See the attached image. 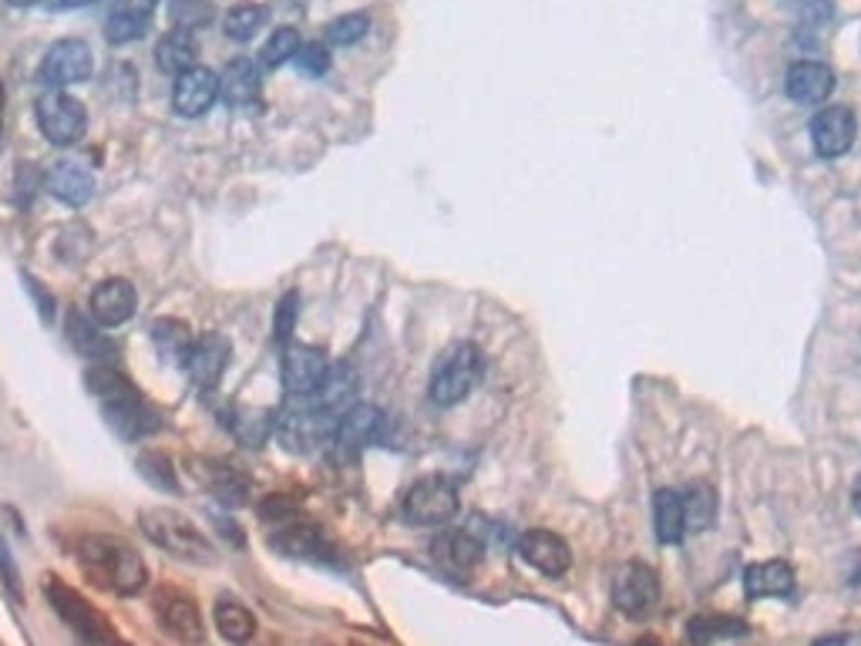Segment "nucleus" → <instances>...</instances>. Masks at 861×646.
Here are the masks:
<instances>
[{
  "label": "nucleus",
  "instance_id": "nucleus-16",
  "mask_svg": "<svg viewBox=\"0 0 861 646\" xmlns=\"http://www.w3.org/2000/svg\"><path fill=\"white\" fill-rule=\"evenodd\" d=\"M858 118L845 105H828L811 118V145L821 159H838L854 145Z\"/></svg>",
  "mask_w": 861,
  "mask_h": 646
},
{
  "label": "nucleus",
  "instance_id": "nucleus-31",
  "mask_svg": "<svg viewBox=\"0 0 861 646\" xmlns=\"http://www.w3.org/2000/svg\"><path fill=\"white\" fill-rule=\"evenodd\" d=\"M226 425L236 434L239 445L263 448L269 431H273V425H277V418H273L269 411H259V407H236L232 415H226Z\"/></svg>",
  "mask_w": 861,
  "mask_h": 646
},
{
  "label": "nucleus",
  "instance_id": "nucleus-27",
  "mask_svg": "<svg viewBox=\"0 0 861 646\" xmlns=\"http://www.w3.org/2000/svg\"><path fill=\"white\" fill-rule=\"evenodd\" d=\"M152 17H155L152 0H125V4H115L109 11V21H105V41L109 45L139 41L142 34L149 30Z\"/></svg>",
  "mask_w": 861,
  "mask_h": 646
},
{
  "label": "nucleus",
  "instance_id": "nucleus-51",
  "mask_svg": "<svg viewBox=\"0 0 861 646\" xmlns=\"http://www.w3.org/2000/svg\"><path fill=\"white\" fill-rule=\"evenodd\" d=\"M4 101H8V91H4V81H0V115H4Z\"/></svg>",
  "mask_w": 861,
  "mask_h": 646
},
{
  "label": "nucleus",
  "instance_id": "nucleus-17",
  "mask_svg": "<svg viewBox=\"0 0 861 646\" xmlns=\"http://www.w3.org/2000/svg\"><path fill=\"white\" fill-rule=\"evenodd\" d=\"M189 465V474L205 489L213 492L223 505L236 508V505H246L250 498V479L236 465L229 461H216V458H192L186 461Z\"/></svg>",
  "mask_w": 861,
  "mask_h": 646
},
{
  "label": "nucleus",
  "instance_id": "nucleus-12",
  "mask_svg": "<svg viewBox=\"0 0 861 646\" xmlns=\"http://www.w3.org/2000/svg\"><path fill=\"white\" fill-rule=\"evenodd\" d=\"M94 72V54L85 41L78 38H64L54 41L38 67V81L48 85L51 91H61L67 85H81Z\"/></svg>",
  "mask_w": 861,
  "mask_h": 646
},
{
  "label": "nucleus",
  "instance_id": "nucleus-4",
  "mask_svg": "<svg viewBox=\"0 0 861 646\" xmlns=\"http://www.w3.org/2000/svg\"><path fill=\"white\" fill-rule=\"evenodd\" d=\"M45 599L61 617V623L75 633L78 646H125L118 630L105 620V613H101L91 599H85L78 590L58 580V575H48L45 580Z\"/></svg>",
  "mask_w": 861,
  "mask_h": 646
},
{
  "label": "nucleus",
  "instance_id": "nucleus-41",
  "mask_svg": "<svg viewBox=\"0 0 861 646\" xmlns=\"http://www.w3.org/2000/svg\"><path fill=\"white\" fill-rule=\"evenodd\" d=\"M370 27V17L367 14H343L337 21L327 24V41L337 45V48H347V45H357Z\"/></svg>",
  "mask_w": 861,
  "mask_h": 646
},
{
  "label": "nucleus",
  "instance_id": "nucleus-10",
  "mask_svg": "<svg viewBox=\"0 0 861 646\" xmlns=\"http://www.w3.org/2000/svg\"><path fill=\"white\" fill-rule=\"evenodd\" d=\"M269 546L277 549L280 556H287V559L340 569V553L333 549V542L324 535V529L314 525V522H300V519L283 522L277 532L269 535Z\"/></svg>",
  "mask_w": 861,
  "mask_h": 646
},
{
  "label": "nucleus",
  "instance_id": "nucleus-49",
  "mask_svg": "<svg viewBox=\"0 0 861 646\" xmlns=\"http://www.w3.org/2000/svg\"><path fill=\"white\" fill-rule=\"evenodd\" d=\"M851 502H854V512L861 516V474H858V482H854V495H851Z\"/></svg>",
  "mask_w": 861,
  "mask_h": 646
},
{
  "label": "nucleus",
  "instance_id": "nucleus-24",
  "mask_svg": "<svg viewBox=\"0 0 861 646\" xmlns=\"http://www.w3.org/2000/svg\"><path fill=\"white\" fill-rule=\"evenodd\" d=\"M159 623L165 626L168 636H176L179 643H189V646L205 643V626L199 617V606L176 590H168L159 599Z\"/></svg>",
  "mask_w": 861,
  "mask_h": 646
},
{
  "label": "nucleus",
  "instance_id": "nucleus-32",
  "mask_svg": "<svg viewBox=\"0 0 861 646\" xmlns=\"http://www.w3.org/2000/svg\"><path fill=\"white\" fill-rule=\"evenodd\" d=\"M152 340H155V347H159V354L165 357V360H172V364H186L189 360V354H192V330L182 324V320H176V317H162V320H155L152 324Z\"/></svg>",
  "mask_w": 861,
  "mask_h": 646
},
{
  "label": "nucleus",
  "instance_id": "nucleus-1",
  "mask_svg": "<svg viewBox=\"0 0 861 646\" xmlns=\"http://www.w3.org/2000/svg\"><path fill=\"white\" fill-rule=\"evenodd\" d=\"M88 391L101 401V415L122 441H142L162 431V415L152 401L135 388L112 364H94L85 378Z\"/></svg>",
  "mask_w": 861,
  "mask_h": 646
},
{
  "label": "nucleus",
  "instance_id": "nucleus-26",
  "mask_svg": "<svg viewBox=\"0 0 861 646\" xmlns=\"http://www.w3.org/2000/svg\"><path fill=\"white\" fill-rule=\"evenodd\" d=\"M744 590L750 599H790L798 590V575L784 559L754 562L744 572Z\"/></svg>",
  "mask_w": 861,
  "mask_h": 646
},
{
  "label": "nucleus",
  "instance_id": "nucleus-19",
  "mask_svg": "<svg viewBox=\"0 0 861 646\" xmlns=\"http://www.w3.org/2000/svg\"><path fill=\"white\" fill-rule=\"evenodd\" d=\"M135 307H139V293L122 277H109L91 290V320L101 330L128 324L135 317Z\"/></svg>",
  "mask_w": 861,
  "mask_h": 646
},
{
  "label": "nucleus",
  "instance_id": "nucleus-15",
  "mask_svg": "<svg viewBox=\"0 0 861 646\" xmlns=\"http://www.w3.org/2000/svg\"><path fill=\"white\" fill-rule=\"evenodd\" d=\"M229 357H232V344L229 337L219 333V330H205L202 337H195L192 344V354L186 360V370L189 378L199 391H213L219 384V378L229 367Z\"/></svg>",
  "mask_w": 861,
  "mask_h": 646
},
{
  "label": "nucleus",
  "instance_id": "nucleus-47",
  "mask_svg": "<svg viewBox=\"0 0 861 646\" xmlns=\"http://www.w3.org/2000/svg\"><path fill=\"white\" fill-rule=\"evenodd\" d=\"M210 519H213V525H216V529H219V532H223L229 542H232V546H243V532L236 529V522H232L226 512H210Z\"/></svg>",
  "mask_w": 861,
  "mask_h": 646
},
{
  "label": "nucleus",
  "instance_id": "nucleus-9",
  "mask_svg": "<svg viewBox=\"0 0 861 646\" xmlns=\"http://www.w3.org/2000/svg\"><path fill=\"white\" fill-rule=\"evenodd\" d=\"M401 512L410 525H444L458 512V492L441 474H428L407 489Z\"/></svg>",
  "mask_w": 861,
  "mask_h": 646
},
{
  "label": "nucleus",
  "instance_id": "nucleus-30",
  "mask_svg": "<svg viewBox=\"0 0 861 646\" xmlns=\"http://www.w3.org/2000/svg\"><path fill=\"white\" fill-rule=\"evenodd\" d=\"M653 529H657V539L663 546H676L686 532V522H683V502L676 492L663 489L653 495Z\"/></svg>",
  "mask_w": 861,
  "mask_h": 646
},
{
  "label": "nucleus",
  "instance_id": "nucleus-3",
  "mask_svg": "<svg viewBox=\"0 0 861 646\" xmlns=\"http://www.w3.org/2000/svg\"><path fill=\"white\" fill-rule=\"evenodd\" d=\"M139 529L152 546H159L162 553L176 556L189 566H210L216 559L213 539L195 522H189L179 512H168V508H145L139 516Z\"/></svg>",
  "mask_w": 861,
  "mask_h": 646
},
{
  "label": "nucleus",
  "instance_id": "nucleus-28",
  "mask_svg": "<svg viewBox=\"0 0 861 646\" xmlns=\"http://www.w3.org/2000/svg\"><path fill=\"white\" fill-rule=\"evenodd\" d=\"M67 340H72L81 357H91L98 364H109L118 357L115 340H109V333L81 311H67Z\"/></svg>",
  "mask_w": 861,
  "mask_h": 646
},
{
  "label": "nucleus",
  "instance_id": "nucleus-50",
  "mask_svg": "<svg viewBox=\"0 0 861 646\" xmlns=\"http://www.w3.org/2000/svg\"><path fill=\"white\" fill-rule=\"evenodd\" d=\"M636 646H663V643H660L657 636H643V639H640Z\"/></svg>",
  "mask_w": 861,
  "mask_h": 646
},
{
  "label": "nucleus",
  "instance_id": "nucleus-7",
  "mask_svg": "<svg viewBox=\"0 0 861 646\" xmlns=\"http://www.w3.org/2000/svg\"><path fill=\"white\" fill-rule=\"evenodd\" d=\"M660 575L646 562H626L612 575V606L630 620H643L660 606Z\"/></svg>",
  "mask_w": 861,
  "mask_h": 646
},
{
  "label": "nucleus",
  "instance_id": "nucleus-43",
  "mask_svg": "<svg viewBox=\"0 0 861 646\" xmlns=\"http://www.w3.org/2000/svg\"><path fill=\"white\" fill-rule=\"evenodd\" d=\"M296 67L309 78H320L330 72V51L320 45V41H309V45H300L296 51Z\"/></svg>",
  "mask_w": 861,
  "mask_h": 646
},
{
  "label": "nucleus",
  "instance_id": "nucleus-22",
  "mask_svg": "<svg viewBox=\"0 0 861 646\" xmlns=\"http://www.w3.org/2000/svg\"><path fill=\"white\" fill-rule=\"evenodd\" d=\"M519 556L542 575H553V580H559V575L569 572L572 566V553L566 546V539L556 535V532H548V529H532L519 539Z\"/></svg>",
  "mask_w": 861,
  "mask_h": 646
},
{
  "label": "nucleus",
  "instance_id": "nucleus-37",
  "mask_svg": "<svg viewBox=\"0 0 861 646\" xmlns=\"http://www.w3.org/2000/svg\"><path fill=\"white\" fill-rule=\"evenodd\" d=\"M266 21H269V8L266 4H236L223 17V30H226V38H232V41H250V38H256Z\"/></svg>",
  "mask_w": 861,
  "mask_h": 646
},
{
  "label": "nucleus",
  "instance_id": "nucleus-38",
  "mask_svg": "<svg viewBox=\"0 0 861 646\" xmlns=\"http://www.w3.org/2000/svg\"><path fill=\"white\" fill-rule=\"evenodd\" d=\"M296 51H300V34H296V27H277L269 34V41L263 45V54H259V61H263V67H280V64H287L290 58H296Z\"/></svg>",
  "mask_w": 861,
  "mask_h": 646
},
{
  "label": "nucleus",
  "instance_id": "nucleus-33",
  "mask_svg": "<svg viewBox=\"0 0 861 646\" xmlns=\"http://www.w3.org/2000/svg\"><path fill=\"white\" fill-rule=\"evenodd\" d=\"M683 502V522L686 532H704L717 522V492L707 482H694L686 489V495H680Z\"/></svg>",
  "mask_w": 861,
  "mask_h": 646
},
{
  "label": "nucleus",
  "instance_id": "nucleus-20",
  "mask_svg": "<svg viewBox=\"0 0 861 646\" xmlns=\"http://www.w3.org/2000/svg\"><path fill=\"white\" fill-rule=\"evenodd\" d=\"M219 98V75L213 67H189L186 75L176 78V88H172V109H176L182 118H199L213 109V101Z\"/></svg>",
  "mask_w": 861,
  "mask_h": 646
},
{
  "label": "nucleus",
  "instance_id": "nucleus-48",
  "mask_svg": "<svg viewBox=\"0 0 861 646\" xmlns=\"http://www.w3.org/2000/svg\"><path fill=\"white\" fill-rule=\"evenodd\" d=\"M811 646H858V639L854 636H845V633H832V636L814 639Z\"/></svg>",
  "mask_w": 861,
  "mask_h": 646
},
{
  "label": "nucleus",
  "instance_id": "nucleus-46",
  "mask_svg": "<svg viewBox=\"0 0 861 646\" xmlns=\"http://www.w3.org/2000/svg\"><path fill=\"white\" fill-rule=\"evenodd\" d=\"M0 583H4V590H8L14 599H21V569H17V562H14V553H11V546H8L4 532H0Z\"/></svg>",
  "mask_w": 861,
  "mask_h": 646
},
{
  "label": "nucleus",
  "instance_id": "nucleus-39",
  "mask_svg": "<svg viewBox=\"0 0 861 646\" xmlns=\"http://www.w3.org/2000/svg\"><path fill=\"white\" fill-rule=\"evenodd\" d=\"M168 21L176 30H195V27H205L216 21V8L213 4H199V0H176V4L168 8Z\"/></svg>",
  "mask_w": 861,
  "mask_h": 646
},
{
  "label": "nucleus",
  "instance_id": "nucleus-13",
  "mask_svg": "<svg viewBox=\"0 0 861 646\" xmlns=\"http://www.w3.org/2000/svg\"><path fill=\"white\" fill-rule=\"evenodd\" d=\"M431 559L444 575L465 583L474 575L481 559H485V549H481V542L474 535H468L461 529H444L431 539Z\"/></svg>",
  "mask_w": 861,
  "mask_h": 646
},
{
  "label": "nucleus",
  "instance_id": "nucleus-25",
  "mask_svg": "<svg viewBox=\"0 0 861 646\" xmlns=\"http://www.w3.org/2000/svg\"><path fill=\"white\" fill-rule=\"evenodd\" d=\"M784 88H787V98L801 101V105H821V101H828L835 91V72L821 61H798L787 67Z\"/></svg>",
  "mask_w": 861,
  "mask_h": 646
},
{
  "label": "nucleus",
  "instance_id": "nucleus-2",
  "mask_svg": "<svg viewBox=\"0 0 861 646\" xmlns=\"http://www.w3.org/2000/svg\"><path fill=\"white\" fill-rule=\"evenodd\" d=\"M78 559L98 586H105L118 596H135L149 583V569L142 556L118 535H85L78 542Z\"/></svg>",
  "mask_w": 861,
  "mask_h": 646
},
{
  "label": "nucleus",
  "instance_id": "nucleus-14",
  "mask_svg": "<svg viewBox=\"0 0 861 646\" xmlns=\"http://www.w3.org/2000/svg\"><path fill=\"white\" fill-rule=\"evenodd\" d=\"M330 360L320 347L309 344H290L283 347V360H280V373H283V388L290 391V397H309L327 378Z\"/></svg>",
  "mask_w": 861,
  "mask_h": 646
},
{
  "label": "nucleus",
  "instance_id": "nucleus-29",
  "mask_svg": "<svg viewBox=\"0 0 861 646\" xmlns=\"http://www.w3.org/2000/svg\"><path fill=\"white\" fill-rule=\"evenodd\" d=\"M199 61V41L195 34L189 30H176L172 27L168 34H162V41L155 45V64L162 67L165 75H186L189 67H195Z\"/></svg>",
  "mask_w": 861,
  "mask_h": 646
},
{
  "label": "nucleus",
  "instance_id": "nucleus-5",
  "mask_svg": "<svg viewBox=\"0 0 861 646\" xmlns=\"http://www.w3.org/2000/svg\"><path fill=\"white\" fill-rule=\"evenodd\" d=\"M273 431H277V441L290 455H314L333 438L337 421L314 397H293L277 415Z\"/></svg>",
  "mask_w": 861,
  "mask_h": 646
},
{
  "label": "nucleus",
  "instance_id": "nucleus-8",
  "mask_svg": "<svg viewBox=\"0 0 861 646\" xmlns=\"http://www.w3.org/2000/svg\"><path fill=\"white\" fill-rule=\"evenodd\" d=\"M384 428H388V415L381 411V407L357 404L354 411L337 425V431L330 438V455H333V461H340V465L357 461L370 445L384 441Z\"/></svg>",
  "mask_w": 861,
  "mask_h": 646
},
{
  "label": "nucleus",
  "instance_id": "nucleus-11",
  "mask_svg": "<svg viewBox=\"0 0 861 646\" xmlns=\"http://www.w3.org/2000/svg\"><path fill=\"white\" fill-rule=\"evenodd\" d=\"M38 128L51 145H75L88 128V112L78 98L48 91L38 98Z\"/></svg>",
  "mask_w": 861,
  "mask_h": 646
},
{
  "label": "nucleus",
  "instance_id": "nucleus-44",
  "mask_svg": "<svg viewBox=\"0 0 861 646\" xmlns=\"http://www.w3.org/2000/svg\"><path fill=\"white\" fill-rule=\"evenodd\" d=\"M38 186H41L38 168H34L30 162H21V165L14 168V182H11V195H14V202H17L21 210H24V206H30L34 189H38Z\"/></svg>",
  "mask_w": 861,
  "mask_h": 646
},
{
  "label": "nucleus",
  "instance_id": "nucleus-18",
  "mask_svg": "<svg viewBox=\"0 0 861 646\" xmlns=\"http://www.w3.org/2000/svg\"><path fill=\"white\" fill-rule=\"evenodd\" d=\"M45 189L58 202H64V206L81 210V206H88L91 195H94V173L78 159H58V162L48 165Z\"/></svg>",
  "mask_w": 861,
  "mask_h": 646
},
{
  "label": "nucleus",
  "instance_id": "nucleus-36",
  "mask_svg": "<svg viewBox=\"0 0 861 646\" xmlns=\"http://www.w3.org/2000/svg\"><path fill=\"white\" fill-rule=\"evenodd\" d=\"M135 468H139L142 479L159 489V492H168V495H179V474H176V465H172L168 455H159V452H142L135 458Z\"/></svg>",
  "mask_w": 861,
  "mask_h": 646
},
{
  "label": "nucleus",
  "instance_id": "nucleus-21",
  "mask_svg": "<svg viewBox=\"0 0 861 646\" xmlns=\"http://www.w3.org/2000/svg\"><path fill=\"white\" fill-rule=\"evenodd\" d=\"M357 394H360V381H357V367L354 364H347V360H340V364H330V370H327V378H324V384L309 394L314 397L324 411L340 425L343 418H347L354 407L360 404L357 401Z\"/></svg>",
  "mask_w": 861,
  "mask_h": 646
},
{
  "label": "nucleus",
  "instance_id": "nucleus-40",
  "mask_svg": "<svg viewBox=\"0 0 861 646\" xmlns=\"http://www.w3.org/2000/svg\"><path fill=\"white\" fill-rule=\"evenodd\" d=\"M94 240H91V232H88V226H81V223H75V226H67L58 240H54V253L64 259V263H81V259H88L91 256V246Z\"/></svg>",
  "mask_w": 861,
  "mask_h": 646
},
{
  "label": "nucleus",
  "instance_id": "nucleus-45",
  "mask_svg": "<svg viewBox=\"0 0 861 646\" xmlns=\"http://www.w3.org/2000/svg\"><path fill=\"white\" fill-rule=\"evenodd\" d=\"M21 283L27 287L30 300H34V307H38L41 320L45 324H54V314H58V303H54V293L38 280V277H30V274H21Z\"/></svg>",
  "mask_w": 861,
  "mask_h": 646
},
{
  "label": "nucleus",
  "instance_id": "nucleus-6",
  "mask_svg": "<svg viewBox=\"0 0 861 646\" xmlns=\"http://www.w3.org/2000/svg\"><path fill=\"white\" fill-rule=\"evenodd\" d=\"M481 373H485V357H481V351L474 344H455L438 360L428 394L438 407H455L478 388Z\"/></svg>",
  "mask_w": 861,
  "mask_h": 646
},
{
  "label": "nucleus",
  "instance_id": "nucleus-34",
  "mask_svg": "<svg viewBox=\"0 0 861 646\" xmlns=\"http://www.w3.org/2000/svg\"><path fill=\"white\" fill-rule=\"evenodd\" d=\"M216 626H219V633L229 643H250L253 633H256V617H253L250 606H243L239 599L223 596L216 603Z\"/></svg>",
  "mask_w": 861,
  "mask_h": 646
},
{
  "label": "nucleus",
  "instance_id": "nucleus-23",
  "mask_svg": "<svg viewBox=\"0 0 861 646\" xmlns=\"http://www.w3.org/2000/svg\"><path fill=\"white\" fill-rule=\"evenodd\" d=\"M259 64L253 58H232L219 75V98L229 109L243 112L259 105Z\"/></svg>",
  "mask_w": 861,
  "mask_h": 646
},
{
  "label": "nucleus",
  "instance_id": "nucleus-42",
  "mask_svg": "<svg viewBox=\"0 0 861 646\" xmlns=\"http://www.w3.org/2000/svg\"><path fill=\"white\" fill-rule=\"evenodd\" d=\"M296 317H300V293L290 290V293H283V300L277 303V314H273V337H277L283 347L290 344V337H293V330H296Z\"/></svg>",
  "mask_w": 861,
  "mask_h": 646
},
{
  "label": "nucleus",
  "instance_id": "nucleus-35",
  "mask_svg": "<svg viewBox=\"0 0 861 646\" xmlns=\"http://www.w3.org/2000/svg\"><path fill=\"white\" fill-rule=\"evenodd\" d=\"M747 636V623L734 617H694L686 623V639L694 646H713L720 639H740Z\"/></svg>",
  "mask_w": 861,
  "mask_h": 646
}]
</instances>
